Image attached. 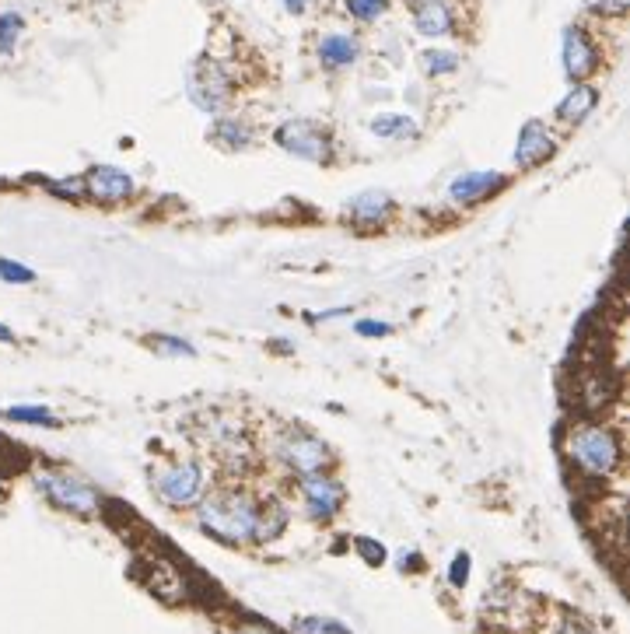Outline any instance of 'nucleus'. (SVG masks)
<instances>
[{
	"label": "nucleus",
	"mask_w": 630,
	"mask_h": 634,
	"mask_svg": "<svg viewBox=\"0 0 630 634\" xmlns=\"http://www.w3.org/2000/svg\"><path fill=\"white\" fill-rule=\"evenodd\" d=\"M14 340H18V337H14V330H11V326H4V323H0V344H14Z\"/></svg>",
	"instance_id": "f704fd0d"
},
{
	"label": "nucleus",
	"mask_w": 630,
	"mask_h": 634,
	"mask_svg": "<svg viewBox=\"0 0 630 634\" xmlns=\"http://www.w3.org/2000/svg\"><path fill=\"white\" fill-rule=\"evenodd\" d=\"M553 134L546 130L543 120H529L522 123V130H518V141H515V165L518 169H536V165H543L546 158L553 155Z\"/></svg>",
	"instance_id": "9b49d317"
},
{
	"label": "nucleus",
	"mask_w": 630,
	"mask_h": 634,
	"mask_svg": "<svg viewBox=\"0 0 630 634\" xmlns=\"http://www.w3.org/2000/svg\"><path fill=\"white\" fill-rule=\"evenodd\" d=\"M298 631H305V634H350L347 627L336 624V620H319V617L298 620Z\"/></svg>",
	"instance_id": "c85d7f7f"
},
{
	"label": "nucleus",
	"mask_w": 630,
	"mask_h": 634,
	"mask_svg": "<svg viewBox=\"0 0 630 634\" xmlns=\"http://www.w3.org/2000/svg\"><path fill=\"white\" fill-rule=\"evenodd\" d=\"M287 522H291V512H287L284 501H277V498L259 501V512H256V533H252V540H256V543H270V540H277V536L287 529Z\"/></svg>",
	"instance_id": "f3484780"
},
{
	"label": "nucleus",
	"mask_w": 630,
	"mask_h": 634,
	"mask_svg": "<svg viewBox=\"0 0 630 634\" xmlns=\"http://www.w3.org/2000/svg\"><path fill=\"white\" fill-rule=\"evenodd\" d=\"M550 634H595V631L581 617H571V613H567V617H560L557 624H553Z\"/></svg>",
	"instance_id": "7c9ffc66"
},
{
	"label": "nucleus",
	"mask_w": 630,
	"mask_h": 634,
	"mask_svg": "<svg viewBox=\"0 0 630 634\" xmlns=\"http://www.w3.org/2000/svg\"><path fill=\"white\" fill-rule=\"evenodd\" d=\"M270 452L277 463H284L291 473H298V477H308V473H322L333 466V452H329V445L322 442L315 431L308 428H298V424H287V428H280L277 435H273L270 442Z\"/></svg>",
	"instance_id": "39448f33"
},
{
	"label": "nucleus",
	"mask_w": 630,
	"mask_h": 634,
	"mask_svg": "<svg viewBox=\"0 0 630 634\" xmlns=\"http://www.w3.org/2000/svg\"><path fill=\"white\" fill-rule=\"evenodd\" d=\"M21 32H25V18L14 15V11H4V15H0V57L14 53V46H18Z\"/></svg>",
	"instance_id": "5701e85b"
},
{
	"label": "nucleus",
	"mask_w": 630,
	"mask_h": 634,
	"mask_svg": "<svg viewBox=\"0 0 630 634\" xmlns=\"http://www.w3.org/2000/svg\"><path fill=\"white\" fill-rule=\"evenodd\" d=\"M595 106H599V92H595L592 85H574L571 92L564 95V99L557 102V109H553V116H557L564 127H578V123H585L588 116L595 113Z\"/></svg>",
	"instance_id": "4468645a"
},
{
	"label": "nucleus",
	"mask_w": 630,
	"mask_h": 634,
	"mask_svg": "<svg viewBox=\"0 0 630 634\" xmlns=\"http://www.w3.org/2000/svg\"><path fill=\"white\" fill-rule=\"evenodd\" d=\"M504 183H508V179H504L501 172H466V176L452 179V186H448V200H452L455 207L483 204V200L494 197L497 190H504Z\"/></svg>",
	"instance_id": "f8f14e48"
},
{
	"label": "nucleus",
	"mask_w": 630,
	"mask_h": 634,
	"mask_svg": "<svg viewBox=\"0 0 630 634\" xmlns=\"http://www.w3.org/2000/svg\"><path fill=\"white\" fill-rule=\"evenodd\" d=\"M210 144H217L221 151H245L252 144V130L238 120H217L210 127Z\"/></svg>",
	"instance_id": "a211bd4d"
},
{
	"label": "nucleus",
	"mask_w": 630,
	"mask_h": 634,
	"mask_svg": "<svg viewBox=\"0 0 630 634\" xmlns=\"http://www.w3.org/2000/svg\"><path fill=\"white\" fill-rule=\"evenodd\" d=\"M32 484L49 505L67 515L91 519V515H98V508H102V494L95 491V484H88V480L70 470H60V466H39Z\"/></svg>",
	"instance_id": "7ed1b4c3"
},
{
	"label": "nucleus",
	"mask_w": 630,
	"mask_h": 634,
	"mask_svg": "<svg viewBox=\"0 0 630 634\" xmlns=\"http://www.w3.org/2000/svg\"><path fill=\"white\" fill-rule=\"evenodd\" d=\"M84 197L98 200V204H126L133 197V176L116 165H95L81 176Z\"/></svg>",
	"instance_id": "9d476101"
},
{
	"label": "nucleus",
	"mask_w": 630,
	"mask_h": 634,
	"mask_svg": "<svg viewBox=\"0 0 630 634\" xmlns=\"http://www.w3.org/2000/svg\"><path fill=\"white\" fill-rule=\"evenodd\" d=\"M392 211H396V204H392V197L385 190H364L347 200V218L354 221L357 228L382 225V221L392 218Z\"/></svg>",
	"instance_id": "ddd939ff"
},
{
	"label": "nucleus",
	"mask_w": 630,
	"mask_h": 634,
	"mask_svg": "<svg viewBox=\"0 0 630 634\" xmlns=\"http://www.w3.org/2000/svg\"><path fill=\"white\" fill-rule=\"evenodd\" d=\"M0 417H4V421H14V424H32V428H60V417H56L49 407H42V403L4 407L0 410Z\"/></svg>",
	"instance_id": "6ab92c4d"
},
{
	"label": "nucleus",
	"mask_w": 630,
	"mask_h": 634,
	"mask_svg": "<svg viewBox=\"0 0 630 634\" xmlns=\"http://www.w3.org/2000/svg\"><path fill=\"white\" fill-rule=\"evenodd\" d=\"M560 64H564V74L571 85H581V81H588L599 71V46L581 25H567L564 36H560Z\"/></svg>",
	"instance_id": "6e6552de"
},
{
	"label": "nucleus",
	"mask_w": 630,
	"mask_h": 634,
	"mask_svg": "<svg viewBox=\"0 0 630 634\" xmlns=\"http://www.w3.org/2000/svg\"><path fill=\"white\" fill-rule=\"evenodd\" d=\"M567 456L588 477H609L623 463V438L609 424L585 421L567 435Z\"/></svg>",
	"instance_id": "f03ea898"
},
{
	"label": "nucleus",
	"mask_w": 630,
	"mask_h": 634,
	"mask_svg": "<svg viewBox=\"0 0 630 634\" xmlns=\"http://www.w3.org/2000/svg\"><path fill=\"white\" fill-rule=\"evenodd\" d=\"M298 491H301V505H305L308 519L315 522H329L343 508V501H347V487L336 477H329L326 470L301 477Z\"/></svg>",
	"instance_id": "1a4fd4ad"
},
{
	"label": "nucleus",
	"mask_w": 630,
	"mask_h": 634,
	"mask_svg": "<svg viewBox=\"0 0 630 634\" xmlns=\"http://www.w3.org/2000/svg\"><path fill=\"white\" fill-rule=\"evenodd\" d=\"M368 130L375 137H385V141H406V137H417V123L410 116H399V113H382L368 123Z\"/></svg>",
	"instance_id": "aec40b11"
},
{
	"label": "nucleus",
	"mask_w": 630,
	"mask_h": 634,
	"mask_svg": "<svg viewBox=\"0 0 630 634\" xmlns=\"http://www.w3.org/2000/svg\"><path fill=\"white\" fill-rule=\"evenodd\" d=\"M151 491L168 508H193L210 491L203 459H172L151 470Z\"/></svg>",
	"instance_id": "20e7f679"
},
{
	"label": "nucleus",
	"mask_w": 630,
	"mask_h": 634,
	"mask_svg": "<svg viewBox=\"0 0 630 634\" xmlns=\"http://www.w3.org/2000/svg\"><path fill=\"white\" fill-rule=\"evenodd\" d=\"M256 512L259 501L242 484H221L210 487L196 505V526L210 536V540L224 543V547H238V543H252L256 533Z\"/></svg>",
	"instance_id": "f257e3e1"
},
{
	"label": "nucleus",
	"mask_w": 630,
	"mask_h": 634,
	"mask_svg": "<svg viewBox=\"0 0 630 634\" xmlns=\"http://www.w3.org/2000/svg\"><path fill=\"white\" fill-rule=\"evenodd\" d=\"M186 92L189 102L203 113H217L224 109V102L231 99V78L217 60L200 57L193 67H189V78H186Z\"/></svg>",
	"instance_id": "0eeeda50"
},
{
	"label": "nucleus",
	"mask_w": 630,
	"mask_h": 634,
	"mask_svg": "<svg viewBox=\"0 0 630 634\" xmlns=\"http://www.w3.org/2000/svg\"><path fill=\"white\" fill-rule=\"evenodd\" d=\"M357 57H361V43H357L354 36L333 32V36L319 39V64L326 67V71H343V67H350Z\"/></svg>",
	"instance_id": "dca6fc26"
},
{
	"label": "nucleus",
	"mask_w": 630,
	"mask_h": 634,
	"mask_svg": "<svg viewBox=\"0 0 630 634\" xmlns=\"http://www.w3.org/2000/svg\"><path fill=\"white\" fill-rule=\"evenodd\" d=\"M343 8L357 22H375V18H382L389 11V0H343Z\"/></svg>",
	"instance_id": "b1692460"
},
{
	"label": "nucleus",
	"mask_w": 630,
	"mask_h": 634,
	"mask_svg": "<svg viewBox=\"0 0 630 634\" xmlns=\"http://www.w3.org/2000/svg\"><path fill=\"white\" fill-rule=\"evenodd\" d=\"M0 281L4 284H35V270H28L25 263H18V260L0 256Z\"/></svg>",
	"instance_id": "393cba45"
},
{
	"label": "nucleus",
	"mask_w": 630,
	"mask_h": 634,
	"mask_svg": "<svg viewBox=\"0 0 630 634\" xmlns=\"http://www.w3.org/2000/svg\"><path fill=\"white\" fill-rule=\"evenodd\" d=\"M151 344L158 347V351H165V354H186V358H193V354H196V347L189 344V340L172 337V333H154Z\"/></svg>",
	"instance_id": "a878e982"
},
{
	"label": "nucleus",
	"mask_w": 630,
	"mask_h": 634,
	"mask_svg": "<svg viewBox=\"0 0 630 634\" xmlns=\"http://www.w3.org/2000/svg\"><path fill=\"white\" fill-rule=\"evenodd\" d=\"M413 29L424 39H441L452 32V11L445 0H420L413 8Z\"/></svg>",
	"instance_id": "2eb2a0df"
},
{
	"label": "nucleus",
	"mask_w": 630,
	"mask_h": 634,
	"mask_svg": "<svg viewBox=\"0 0 630 634\" xmlns=\"http://www.w3.org/2000/svg\"><path fill=\"white\" fill-rule=\"evenodd\" d=\"M613 396H616V379L609 372H592V375H585V403L592 410H599V407H609L613 403Z\"/></svg>",
	"instance_id": "412c9836"
},
{
	"label": "nucleus",
	"mask_w": 630,
	"mask_h": 634,
	"mask_svg": "<svg viewBox=\"0 0 630 634\" xmlns=\"http://www.w3.org/2000/svg\"><path fill=\"white\" fill-rule=\"evenodd\" d=\"M592 15H609V18H620L627 15V0H581Z\"/></svg>",
	"instance_id": "c756f323"
},
{
	"label": "nucleus",
	"mask_w": 630,
	"mask_h": 634,
	"mask_svg": "<svg viewBox=\"0 0 630 634\" xmlns=\"http://www.w3.org/2000/svg\"><path fill=\"white\" fill-rule=\"evenodd\" d=\"M238 634H273V631H270V627H263V624H245Z\"/></svg>",
	"instance_id": "72a5a7b5"
},
{
	"label": "nucleus",
	"mask_w": 630,
	"mask_h": 634,
	"mask_svg": "<svg viewBox=\"0 0 630 634\" xmlns=\"http://www.w3.org/2000/svg\"><path fill=\"white\" fill-rule=\"evenodd\" d=\"M469 568H473V561H469V554L462 550V554L452 557V564H448V585L452 589H466L469 582Z\"/></svg>",
	"instance_id": "bb28decb"
},
{
	"label": "nucleus",
	"mask_w": 630,
	"mask_h": 634,
	"mask_svg": "<svg viewBox=\"0 0 630 634\" xmlns=\"http://www.w3.org/2000/svg\"><path fill=\"white\" fill-rule=\"evenodd\" d=\"M277 148H284L287 155L301 158V162H329L333 158V137L326 127L312 120H287L273 130Z\"/></svg>",
	"instance_id": "423d86ee"
},
{
	"label": "nucleus",
	"mask_w": 630,
	"mask_h": 634,
	"mask_svg": "<svg viewBox=\"0 0 630 634\" xmlns=\"http://www.w3.org/2000/svg\"><path fill=\"white\" fill-rule=\"evenodd\" d=\"M284 8L291 11V15H305L308 8V0H284Z\"/></svg>",
	"instance_id": "473e14b6"
},
{
	"label": "nucleus",
	"mask_w": 630,
	"mask_h": 634,
	"mask_svg": "<svg viewBox=\"0 0 630 634\" xmlns=\"http://www.w3.org/2000/svg\"><path fill=\"white\" fill-rule=\"evenodd\" d=\"M462 67L459 53L455 50H424L420 53V71L427 78H445V74H455Z\"/></svg>",
	"instance_id": "4be33fe9"
},
{
	"label": "nucleus",
	"mask_w": 630,
	"mask_h": 634,
	"mask_svg": "<svg viewBox=\"0 0 630 634\" xmlns=\"http://www.w3.org/2000/svg\"><path fill=\"white\" fill-rule=\"evenodd\" d=\"M354 550L364 557V564H371V568L385 564V547H382L378 540H371V536H357V540H354Z\"/></svg>",
	"instance_id": "cd10ccee"
},
{
	"label": "nucleus",
	"mask_w": 630,
	"mask_h": 634,
	"mask_svg": "<svg viewBox=\"0 0 630 634\" xmlns=\"http://www.w3.org/2000/svg\"><path fill=\"white\" fill-rule=\"evenodd\" d=\"M354 333H357V337H389L392 326L389 323H378V319H357Z\"/></svg>",
	"instance_id": "2f4dec72"
}]
</instances>
